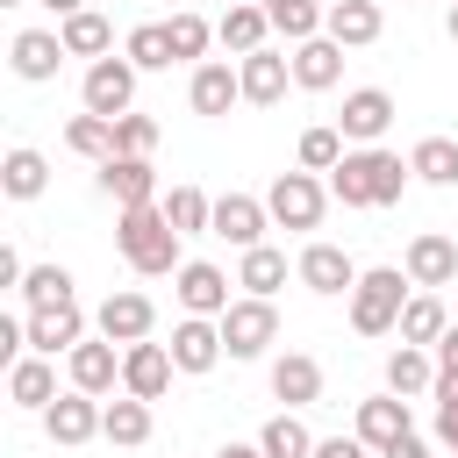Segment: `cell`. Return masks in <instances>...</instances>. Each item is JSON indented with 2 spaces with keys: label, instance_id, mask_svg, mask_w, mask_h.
I'll return each mask as SVG.
<instances>
[{
  "label": "cell",
  "instance_id": "obj_1",
  "mask_svg": "<svg viewBox=\"0 0 458 458\" xmlns=\"http://www.w3.org/2000/svg\"><path fill=\"white\" fill-rule=\"evenodd\" d=\"M408 179H415V165H408L401 150L365 143V150H344V157H336L329 193H336L344 208H386V200H401V186H408Z\"/></svg>",
  "mask_w": 458,
  "mask_h": 458
},
{
  "label": "cell",
  "instance_id": "obj_2",
  "mask_svg": "<svg viewBox=\"0 0 458 458\" xmlns=\"http://www.w3.org/2000/svg\"><path fill=\"white\" fill-rule=\"evenodd\" d=\"M114 243H122V258H129L136 272H179V229L165 222L157 200H150V208H122Z\"/></svg>",
  "mask_w": 458,
  "mask_h": 458
},
{
  "label": "cell",
  "instance_id": "obj_3",
  "mask_svg": "<svg viewBox=\"0 0 458 458\" xmlns=\"http://www.w3.org/2000/svg\"><path fill=\"white\" fill-rule=\"evenodd\" d=\"M408 272H394V265H372V272H358V286H351V329L358 336H386V329H401V308H408Z\"/></svg>",
  "mask_w": 458,
  "mask_h": 458
},
{
  "label": "cell",
  "instance_id": "obj_4",
  "mask_svg": "<svg viewBox=\"0 0 458 458\" xmlns=\"http://www.w3.org/2000/svg\"><path fill=\"white\" fill-rule=\"evenodd\" d=\"M265 208H272L279 229H315L322 208H329V186H322L315 172H279V179L265 186Z\"/></svg>",
  "mask_w": 458,
  "mask_h": 458
},
{
  "label": "cell",
  "instance_id": "obj_5",
  "mask_svg": "<svg viewBox=\"0 0 458 458\" xmlns=\"http://www.w3.org/2000/svg\"><path fill=\"white\" fill-rule=\"evenodd\" d=\"M272 336H279V315H272L265 293H243V301L222 308V344H229V358H258Z\"/></svg>",
  "mask_w": 458,
  "mask_h": 458
},
{
  "label": "cell",
  "instance_id": "obj_6",
  "mask_svg": "<svg viewBox=\"0 0 458 458\" xmlns=\"http://www.w3.org/2000/svg\"><path fill=\"white\" fill-rule=\"evenodd\" d=\"M129 100H136V64L129 57H93L86 64V114H129Z\"/></svg>",
  "mask_w": 458,
  "mask_h": 458
},
{
  "label": "cell",
  "instance_id": "obj_7",
  "mask_svg": "<svg viewBox=\"0 0 458 458\" xmlns=\"http://www.w3.org/2000/svg\"><path fill=\"white\" fill-rule=\"evenodd\" d=\"M386 122H394V93H386V86H358V93H344V114H336L344 143H379Z\"/></svg>",
  "mask_w": 458,
  "mask_h": 458
},
{
  "label": "cell",
  "instance_id": "obj_8",
  "mask_svg": "<svg viewBox=\"0 0 458 458\" xmlns=\"http://www.w3.org/2000/svg\"><path fill=\"white\" fill-rule=\"evenodd\" d=\"M64 372H72L79 394H114V379H122L114 336H86V344H72V351H64Z\"/></svg>",
  "mask_w": 458,
  "mask_h": 458
},
{
  "label": "cell",
  "instance_id": "obj_9",
  "mask_svg": "<svg viewBox=\"0 0 458 458\" xmlns=\"http://www.w3.org/2000/svg\"><path fill=\"white\" fill-rule=\"evenodd\" d=\"M100 394H57L50 408H43V429H50V444H86V437H100Z\"/></svg>",
  "mask_w": 458,
  "mask_h": 458
},
{
  "label": "cell",
  "instance_id": "obj_10",
  "mask_svg": "<svg viewBox=\"0 0 458 458\" xmlns=\"http://www.w3.org/2000/svg\"><path fill=\"white\" fill-rule=\"evenodd\" d=\"M265 222H272V208H265V200H250V193H222V200H215L208 236H229L236 250H250V243H265Z\"/></svg>",
  "mask_w": 458,
  "mask_h": 458
},
{
  "label": "cell",
  "instance_id": "obj_11",
  "mask_svg": "<svg viewBox=\"0 0 458 458\" xmlns=\"http://www.w3.org/2000/svg\"><path fill=\"white\" fill-rule=\"evenodd\" d=\"M293 272H301V286H308V293H322V301L358 286V265H351V250H336V243H308Z\"/></svg>",
  "mask_w": 458,
  "mask_h": 458
},
{
  "label": "cell",
  "instance_id": "obj_12",
  "mask_svg": "<svg viewBox=\"0 0 458 458\" xmlns=\"http://www.w3.org/2000/svg\"><path fill=\"white\" fill-rule=\"evenodd\" d=\"M172 372H179V365H172V344H150V336H143V344L122 351V386L143 394V401H157V394L172 386Z\"/></svg>",
  "mask_w": 458,
  "mask_h": 458
},
{
  "label": "cell",
  "instance_id": "obj_13",
  "mask_svg": "<svg viewBox=\"0 0 458 458\" xmlns=\"http://www.w3.org/2000/svg\"><path fill=\"white\" fill-rule=\"evenodd\" d=\"M100 193H107L114 208H150V200H157L150 157H107V165H100Z\"/></svg>",
  "mask_w": 458,
  "mask_h": 458
},
{
  "label": "cell",
  "instance_id": "obj_14",
  "mask_svg": "<svg viewBox=\"0 0 458 458\" xmlns=\"http://www.w3.org/2000/svg\"><path fill=\"white\" fill-rule=\"evenodd\" d=\"M401 272H408L415 286H451V279H458V243H451V236H437V229H422V236L408 243Z\"/></svg>",
  "mask_w": 458,
  "mask_h": 458
},
{
  "label": "cell",
  "instance_id": "obj_15",
  "mask_svg": "<svg viewBox=\"0 0 458 458\" xmlns=\"http://www.w3.org/2000/svg\"><path fill=\"white\" fill-rule=\"evenodd\" d=\"M179 308L186 315H222L229 308V272L222 265H208V258H193V265H179Z\"/></svg>",
  "mask_w": 458,
  "mask_h": 458
},
{
  "label": "cell",
  "instance_id": "obj_16",
  "mask_svg": "<svg viewBox=\"0 0 458 458\" xmlns=\"http://www.w3.org/2000/svg\"><path fill=\"white\" fill-rule=\"evenodd\" d=\"M29 344H36L43 358H57V351L86 344V315H79V301H57V308H29Z\"/></svg>",
  "mask_w": 458,
  "mask_h": 458
},
{
  "label": "cell",
  "instance_id": "obj_17",
  "mask_svg": "<svg viewBox=\"0 0 458 458\" xmlns=\"http://www.w3.org/2000/svg\"><path fill=\"white\" fill-rule=\"evenodd\" d=\"M336 79H344V43H336V36H308V43H293V86L329 93Z\"/></svg>",
  "mask_w": 458,
  "mask_h": 458
},
{
  "label": "cell",
  "instance_id": "obj_18",
  "mask_svg": "<svg viewBox=\"0 0 458 458\" xmlns=\"http://www.w3.org/2000/svg\"><path fill=\"white\" fill-rule=\"evenodd\" d=\"M93 322H100V336H114V344H143L150 322H157V308H150V293H107Z\"/></svg>",
  "mask_w": 458,
  "mask_h": 458
},
{
  "label": "cell",
  "instance_id": "obj_19",
  "mask_svg": "<svg viewBox=\"0 0 458 458\" xmlns=\"http://www.w3.org/2000/svg\"><path fill=\"white\" fill-rule=\"evenodd\" d=\"M222 351H229V344H222V322H208V315H186V322L172 329V365H179V372H208Z\"/></svg>",
  "mask_w": 458,
  "mask_h": 458
},
{
  "label": "cell",
  "instance_id": "obj_20",
  "mask_svg": "<svg viewBox=\"0 0 458 458\" xmlns=\"http://www.w3.org/2000/svg\"><path fill=\"white\" fill-rule=\"evenodd\" d=\"M379 29H386L379 0H329V14H322V36H336L344 50H358V43H379Z\"/></svg>",
  "mask_w": 458,
  "mask_h": 458
},
{
  "label": "cell",
  "instance_id": "obj_21",
  "mask_svg": "<svg viewBox=\"0 0 458 458\" xmlns=\"http://www.w3.org/2000/svg\"><path fill=\"white\" fill-rule=\"evenodd\" d=\"M186 100H193V114H229V107L243 100V72H236V64H215V57H208V64L193 72Z\"/></svg>",
  "mask_w": 458,
  "mask_h": 458
},
{
  "label": "cell",
  "instance_id": "obj_22",
  "mask_svg": "<svg viewBox=\"0 0 458 458\" xmlns=\"http://www.w3.org/2000/svg\"><path fill=\"white\" fill-rule=\"evenodd\" d=\"M243 100H258V107H272V100H286V79H293V57H279V50H250L243 64Z\"/></svg>",
  "mask_w": 458,
  "mask_h": 458
},
{
  "label": "cell",
  "instance_id": "obj_23",
  "mask_svg": "<svg viewBox=\"0 0 458 458\" xmlns=\"http://www.w3.org/2000/svg\"><path fill=\"white\" fill-rule=\"evenodd\" d=\"M100 437H107V444H122V451L150 444V401L122 386V401H107V408H100Z\"/></svg>",
  "mask_w": 458,
  "mask_h": 458
},
{
  "label": "cell",
  "instance_id": "obj_24",
  "mask_svg": "<svg viewBox=\"0 0 458 458\" xmlns=\"http://www.w3.org/2000/svg\"><path fill=\"white\" fill-rule=\"evenodd\" d=\"M272 394H279L286 408H308V401L322 394V365H315L308 351H286V358H272Z\"/></svg>",
  "mask_w": 458,
  "mask_h": 458
},
{
  "label": "cell",
  "instance_id": "obj_25",
  "mask_svg": "<svg viewBox=\"0 0 458 458\" xmlns=\"http://www.w3.org/2000/svg\"><path fill=\"white\" fill-rule=\"evenodd\" d=\"M358 437H365L372 451H386L394 437H408V401H401V394H372V401H358Z\"/></svg>",
  "mask_w": 458,
  "mask_h": 458
},
{
  "label": "cell",
  "instance_id": "obj_26",
  "mask_svg": "<svg viewBox=\"0 0 458 458\" xmlns=\"http://www.w3.org/2000/svg\"><path fill=\"white\" fill-rule=\"evenodd\" d=\"M7 57H14V72H21V79H50V72H57V57H72V50H64V36H57V29H21Z\"/></svg>",
  "mask_w": 458,
  "mask_h": 458
},
{
  "label": "cell",
  "instance_id": "obj_27",
  "mask_svg": "<svg viewBox=\"0 0 458 458\" xmlns=\"http://www.w3.org/2000/svg\"><path fill=\"white\" fill-rule=\"evenodd\" d=\"M437 386V358L422 351V344H401V351H386V394H429Z\"/></svg>",
  "mask_w": 458,
  "mask_h": 458
},
{
  "label": "cell",
  "instance_id": "obj_28",
  "mask_svg": "<svg viewBox=\"0 0 458 458\" xmlns=\"http://www.w3.org/2000/svg\"><path fill=\"white\" fill-rule=\"evenodd\" d=\"M43 179H50V165H43V150H29V143H14V150L0 157V186H7V200H36V193H43Z\"/></svg>",
  "mask_w": 458,
  "mask_h": 458
},
{
  "label": "cell",
  "instance_id": "obj_29",
  "mask_svg": "<svg viewBox=\"0 0 458 458\" xmlns=\"http://www.w3.org/2000/svg\"><path fill=\"white\" fill-rule=\"evenodd\" d=\"M451 329V315H444V301H437V286H422V293H408V308H401V344H437Z\"/></svg>",
  "mask_w": 458,
  "mask_h": 458
},
{
  "label": "cell",
  "instance_id": "obj_30",
  "mask_svg": "<svg viewBox=\"0 0 458 458\" xmlns=\"http://www.w3.org/2000/svg\"><path fill=\"white\" fill-rule=\"evenodd\" d=\"M265 29H272L265 7H229V14L215 21V43H229L236 57H250V50H265Z\"/></svg>",
  "mask_w": 458,
  "mask_h": 458
},
{
  "label": "cell",
  "instance_id": "obj_31",
  "mask_svg": "<svg viewBox=\"0 0 458 458\" xmlns=\"http://www.w3.org/2000/svg\"><path fill=\"white\" fill-rule=\"evenodd\" d=\"M64 50L72 57H107L114 50V29H107V14H93V7H79V14H64Z\"/></svg>",
  "mask_w": 458,
  "mask_h": 458
},
{
  "label": "cell",
  "instance_id": "obj_32",
  "mask_svg": "<svg viewBox=\"0 0 458 458\" xmlns=\"http://www.w3.org/2000/svg\"><path fill=\"white\" fill-rule=\"evenodd\" d=\"M236 286H250V293H279L286 286V250H272V243H250L243 250V265H236Z\"/></svg>",
  "mask_w": 458,
  "mask_h": 458
},
{
  "label": "cell",
  "instance_id": "obj_33",
  "mask_svg": "<svg viewBox=\"0 0 458 458\" xmlns=\"http://www.w3.org/2000/svg\"><path fill=\"white\" fill-rule=\"evenodd\" d=\"M408 165H415V179H429V186H458V136H422V143L408 150Z\"/></svg>",
  "mask_w": 458,
  "mask_h": 458
},
{
  "label": "cell",
  "instance_id": "obj_34",
  "mask_svg": "<svg viewBox=\"0 0 458 458\" xmlns=\"http://www.w3.org/2000/svg\"><path fill=\"white\" fill-rule=\"evenodd\" d=\"M64 150L107 165V157H114V122H107V114H72V122H64Z\"/></svg>",
  "mask_w": 458,
  "mask_h": 458
},
{
  "label": "cell",
  "instance_id": "obj_35",
  "mask_svg": "<svg viewBox=\"0 0 458 458\" xmlns=\"http://www.w3.org/2000/svg\"><path fill=\"white\" fill-rule=\"evenodd\" d=\"M157 208H165V222H172L179 236H200V229L215 222V200H208L200 186H172V193H165Z\"/></svg>",
  "mask_w": 458,
  "mask_h": 458
},
{
  "label": "cell",
  "instance_id": "obj_36",
  "mask_svg": "<svg viewBox=\"0 0 458 458\" xmlns=\"http://www.w3.org/2000/svg\"><path fill=\"white\" fill-rule=\"evenodd\" d=\"M7 394H14L21 408H50V401H57V379H50L43 358H14V365H7Z\"/></svg>",
  "mask_w": 458,
  "mask_h": 458
},
{
  "label": "cell",
  "instance_id": "obj_37",
  "mask_svg": "<svg viewBox=\"0 0 458 458\" xmlns=\"http://www.w3.org/2000/svg\"><path fill=\"white\" fill-rule=\"evenodd\" d=\"M265 14H272V29L286 36V43H308V36H322V14L329 7H315V0H258Z\"/></svg>",
  "mask_w": 458,
  "mask_h": 458
},
{
  "label": "cell",
  "instance_id": "obj_38",
  "mask_svg": "<svg viewBox=\"0 0 458 458\" xmlns=\"http://www.w3.org/2000/svg\"><path fill=\"white\" fill-rule=\"evenodd\" d=\"M122 57H129L136 72H165V64H179V57H172V36H165V21H143V29H129Z\"/></svg>",
  "mask_w": 458,
  "mask_h": 458
},
{
  "label": "cell",
  "instance_id": "obj_39",
  "mask_svg": "<svg viewBox=\"0 0 458 458\" xmlns=\"http://www.w3.org/2000/svg\"><path fill=\"white\" fill-rule=\"evenodd\" d=\"M258 444H265V458H315V437H308V422H301L293 408H286V415H272Z\"/></svg>",
  "mask_w": 458,
  "mask_h": 458
},
{
  "label": "cell",
  "instance_id": "obj_40",
  "mask_svg": "<svg viewBox=\"0 0 458 458\" xmlns=\"http://www.w3.org/2000/svg\"><path fill=\"white\" fill-rule=\"evenodd\" d=\"M21 301H29V308H57V301H72V272H64V265H29Z\"/></svg>",
  "mask_w": 458,
  "mask_h": 458
},
{
  "label": "cell",
  "instance_id": "obj_41",
  "mask_svg": "<svg viewBox=\"0 0 458 458\" xmlns=\"http://www.w3.org/2000/svg\"><path fill=\"white\" fill-rule=\"evenodd\" d=\"M150 150H157V122L136 114V107L114 114V157H150Z\"/></svg>",
  "mask_w": 458,
  "mask_h": 458
},
{
  "label": "cell",
  "instance_id": "obj_42",
  "mask_svg": "<svg viewBox=\"0 0 458 458\" xmlns=\"http://www.w3.org/2000/svg\"><path fill=\"white\" fill-rule=\"evenodd\" d=\"M336 157H344V129H301V172H336Z\"/></svg>",
  "mask_w": 458,
  "mask_h": 458
},
{
  "label": "cell",
  "instance_id": "obj_43",
  "mask_svg": "<svg viewBox=\"0 0 458 458\" xmlns=\"http://www.w3.org/2000/svg\"><path fill=\"white\" fill-rule=\"evenodd\" d=\"M165 36H172V57H200V50L215 43V21H200V14L186 7V14H172V21H165Z\"/></svg>",
  "mask_w": 458,
  "mask_h": 458
},
{
  "label": "cell",
  "instance_id": "obj_44",
  "mask_svg": "<svg viewBox=\"0 0 458 458\" xmlns=\"http://www.w3.org/2000/svg\"><path fill=\"white\" fill-rule=\"evenodd\" d=\"M315 458H372V444L351 429V437H329V444H315Z\"/></svg>",
  "mask_w": 458,
  "mask_h": 458
},
{
  "label": "cell",
  "instance_id": "obj_45",
  "mask_svg": "<svg viewBox=\"0 0 458 458\" xmlns=\"http://www.w3.org/2000/svg\"><path fill=\"white\" fill-rule=\"evenodd\" d=\"M429 394H437V415H458V372H437Z\"/></svg>",
  "mask_w": 458,
  "mask_h": 458
},
{
  "label": "cell",
  "instance_id": "obj_46",
  "mask_svg": "<svg viewBox=\"0 0 458 458\" xmlns=\"http://www.w3.org/2000/svg\"><path fill=\"white\" fill-rule=\"evenodd\" d=\"M379 458H429V444H422V437H415V429H408V437H394V444H386V451H379Z\"/></svg>",
  "mask_w": 458,
  "mask_h": 458
},
{
  "label": "cell",
  "instance_id": "obj_47",
  "mask_svg": "<svg viewBox=\"0 0 458 458\" xmlns=\"http://www.w3.org/2000/svg\"><path fill=\"white\" fill-rule=\"evenodd\" d=\"M437 372H458V329L437 336Z\"/></svg>",
  "mask_w": 458,
  "mask_h": 458
},
{
  "label": "cell",
  "instance_id": "obj_48",
  "mask_svg": "<svg viewBox=\"0 0 458 458\" xmlns=\"http://www.w3.org/2000/svg\"><path fill=\"white\" fill-rule=\"evenodd\" d=\"M215 458H265V444H222Z\"/></svg>",
  "mask_w": 458,
  "mask_h": 458
},
{
  "label": "cell",
  "instance_id": "obj_49",
  "mask_svg": "<svg viewBox=\"0 0 458 458\" xmlns=\"http://www.w3.org/2000/svg\"><path fill=\"white\" fill-rule=\"evenodd\" d=\"M437 429H444V444L458 451V415H437Z\"/></svg>",
  "mask_w": 458,
  "mask_h": 458
},
{
  "label": "cell",
  "instance_id": "obj_50",
  "mask_svg": "<svg viewBox=\"0 0 458 458\" xmlns=\"http://www.w3.org/2000/svg\"><path fill=\"white\" fill-rule=\"evenodd\" d=\"M43 7H57V14H79V7H86V0H43Z\"/></svg>",
  "mask_w": 458,
  "mask_h": 458
},
{
  "label": "cell",
  "instance_id": "obj_51",
  "mask_svg": "<svg viewBox=\"0 0 458 458\" xmlns=\"http://www.w3.org/2000/svg\"><path fill=\"white\" fill-rule=\"evenodd\" d=\"M451 43H458V7H451Z\"/></svg>",
  "mask_w": 458,
  "mask_h": 458
},
{
  "label": "cell",
  "instance_id": "obj_52",
  "mask_svg": "<svg viewBox=\"0 0 458 458\" xmlns=\"http://www.w3.org/2000/svg\"><path fill=\"white\" fill-rule=\"evenodd\" d=\"M0 7H21V0H0Z\"/></svg>",
  "mask_w": 458,
  "mask_h": 458
}]
</instances>
